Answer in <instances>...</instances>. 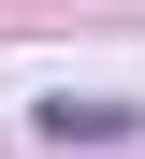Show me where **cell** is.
Wrapping results in <instances>:
<instances>
[{
	"label": "cell",
	"instance_id": "6da1fadb",
	"mask_svg": "<svg viewBox=\"0 0 145 159\" xmlns=\"http://www.w3.org/2000/svg\"><path fill=\"white\" fill-rule=\"evenodd\" d=\"M44 130H58V145H116V130H131V101H44Z\"/></svg>",
	"mask_w": 145,
	"mask_h": 159
}]
</instances>
